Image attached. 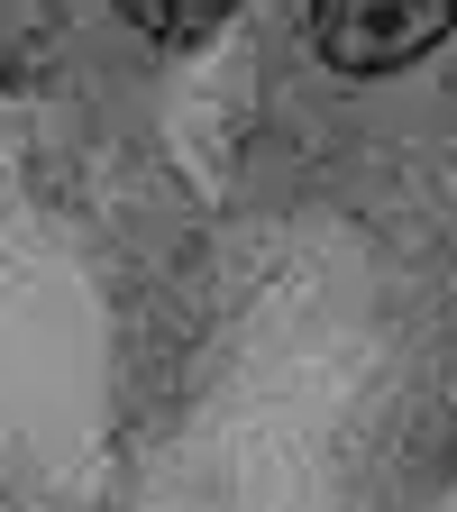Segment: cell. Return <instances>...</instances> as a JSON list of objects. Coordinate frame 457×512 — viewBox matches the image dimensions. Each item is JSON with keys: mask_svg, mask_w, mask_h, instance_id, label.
<instances>
[{"mask_svg": "<svg viewBox=\"0 0 457 512\" xmlns=\"http://www.w3.org/2000/svg\"><path fill=\"white\" fill-rule=\"evenodd\" d=\"M457 28V0H311V46L330 74H403Z\"/></svg>", "mask_w": 457, "mask_h": 512, "instance_id": "1", "label": "cell"}, {"mask_svg": "<svg viewBox=\"0 0 457 512\" xmlns=\"http://www.w3.org/2000/svg\"><path fill=\"white\" fill-rule=\"evenodd\" d=\"M119 19L138 37H156V46H202L211 28L238 19V0H119Z\"/></svg>", "mask_w": 457, "mask_h": 512, "instance_id": "2", "label": "cell"}]
</instances>
